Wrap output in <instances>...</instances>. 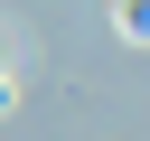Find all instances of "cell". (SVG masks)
Listing matches in <instances>:
<instances>
[{"label":"cell","instance_id":"6da1fadb","mask_svg":"<svg viewBox=\"0 0 150 141\" xmlns=\"http://www.w3.org/2000/svg\"><path fill=\"white\" fill-rule=\"evenodd\" d=\"M122 28H131V38H150V0H122Z\"/></svg>","mask_w":150,"mask_h":141}]
</instances>
